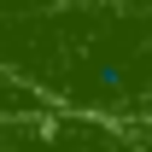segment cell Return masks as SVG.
<instances>
[{
    "instance_id": "obj_1",
    "label": "cell",
    "mask_w": 152,
    "mask_h": 152,
    "mask_svg": "<svg viewBox=\"0 0 152 152\" xmlns=\"http://www.w3.org/2000/svg\"><path fill=\"white\" fill-rule=\"evenodd\" d=\"M0 152H146V146L117 123L47 117V123H0Z\"/></svg>"
}]
</instances>
